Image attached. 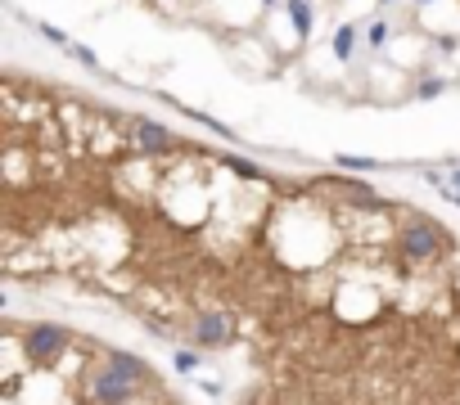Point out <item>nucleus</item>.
I'll return each mask as SVG.
<instances>
[{
  "mask_svg": "<svg viewBox=\"0 0 460 405\" xmlns=\"http://www.w3.org/2000/svg\"><path fill=\"white\" fill-rule=\"evenodd\" d=\"M0 356V405H181L145 360L82 333L41 360L5 329Z\"/></svg>",
  "mask_w": 460,
  "mask_h": 405,
  "instance_id": "obj_1",
  "label": "nucleus"
},
{
  "mask_svg": "<svg viewBox=\"0 0 460 405\" xmlns=\"http://www.w3.org/2000/svg\"><path fill=\"white\" fill-rule=\"evenodd\" d=\"M397 253L411 266L434 262L438 253H447V230L443 225H424V221H411L406 230H397Z\"/></svg>",
  "mask_w": 460,
  "mask_h": 405,
  "instance_id": "obj_2",
  "label": "nucleus"
},
{
  "mask_svg": "<svg viewBox=\"0 0 460 405\" xmlns=\"http://www.w3.org/2000/svg\"><path fill=\"white\" fill-rule=\"evenodd\" d=\"M352 41H357V27L343 23L339 36H334V54H339V59H352Z\"/></svg>",
  "mask_w": 460,
  "mask_h": 405,
  "instance_id": "obj_3",
  "label": "nucleus"
},
{
  "mask_svg": "<svg viewBox=\"0 0 460 405\" xmlns=\"http://www.w3.org/2000/svg\"><path fill=\"white\" fill-rule=\"evenodd\" d=\"M289 14H293V27H298V36L312 32V9H307V0H289Z\"/></svg>",
  "mask_w": 460,
  "mask_h": 405,
  "instance_id": "obj_4",
  "label": "nucleus"
},
{
  "mask_svg": "<svg viewBox=\"0 0 460 405\" xmlns=\"http://www.w3.org/2000/svg\"><path fill=\"white\" fill-rule=\"evenodd\" d=\"M339 167H348V171H370L375 162H370V158H352V153H339Z\"/></svg>",
  "mask_w": 460,
  "mask_h": 405,
  "instance_id": "obj_5",
  "label": "nucleus"
},
{
  "mask_svg": "<svg viewBox=\"0 0 460 405\" xmlns=\"http://www.w3.org/2000/svg\"><path fill=\"white\" fill-rule=\"evenodd\" d=\"M194 360H199L194 351H176V370H194Z\"/></svg>",
  "mask_w": 460,
  "mask_h": 405,
  "instance_id": "obj_6",
  "label": "nucleus"
},
{
  "mask_svg": "<svg viewBox=\"0 0 460 405\" xmlns=\"http://www.w3.org/2000/svg\"><path fill=\"white\" fill-rule=\"evenodd\" d=\"M438 90H443V81H424V86H420V95H424V100H434Z\"/></svg>",
  "mask_w": 460,
  "mask_h": 405,
  "instance_id": "obj_7",
  "label": "nucleus"
},
{
  "mask_svg": "<svg viewBox=\"0 0 460 405\" xmlns=\"http://www.w3.org/2000/svg\"><path fill=\"white\" fill-rule=\"evenodd\" d=\"M456 189H460V171H456Z\"/></svg>",
  "mask_w": 460,
  "mask_h": 405,
  "instance_id": "obj_8",
  "label": "nucleus"
},
{
  "mask_svg": "<svg viewBox=\"0 0 460 405\" xmlns=\"http://www.w3.org/2000/svg\"><path fill=\"white\" fill-rule=\"evenodd\" d=\"M420 5H424V0H420Z\"/></svg>",
  "mask_w": 460,
  "mask_h": 405,
  "instance_id": "obj_9",
  "label": "nucleus"
}]
</instances>
